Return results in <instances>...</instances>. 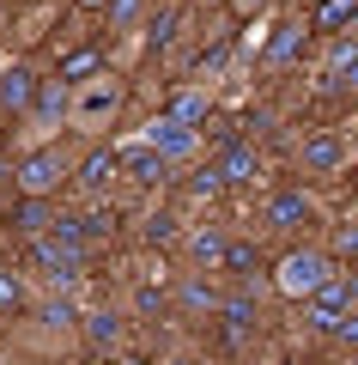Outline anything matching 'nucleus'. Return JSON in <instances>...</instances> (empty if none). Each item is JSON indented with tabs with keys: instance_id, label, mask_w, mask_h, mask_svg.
<instances>
[{
	"instance_id": "obj_1",
	"label": "nucleus",
	"mask_w": 358,
	"mask_h": 365,
	"mask_svg": "<svg viewBox=\"0 0 358 365\" xmlns=\"http://www.w3.org/2000/svg\"><path fill=\"white\" fill-rule=\"evenodd\" d=\"M334 274H340V268H334V256H328V250L298 244V250H285V256L273 262V274H268V280H273V292H280V299L304 304V299H316V292L328 287Z\"/></svg>"
},
{
	"instance_id": "obj_2",
	"label": "nucleus",
	"mask_w": 358,
	"mask_h": 365,
	"mask_svg": "<svg viewBox=\"0 0 358 365\" xmlns=\"http://www.w3.org/2000/svg\"><path fill=\"white\" fill-rule=\"evenodd\" d=\"M67 177H73V153H67L61 140H43V146H31V153L13 165V189H19L25 201H49Z\"/></svg>"
},
{
	"instance_id": "obj_3",
	"label": "nucleus",
	"mask_w": 358,
	"mask_h": 365,
	"mask_svg": "<svg viewBox=\"0 0 358 365\" xmlns=\"http://www.w3.org/2000/svg\"><path fill=\"white\" fill-rule=\"evenodd\" d=\"M115 110H122V79L103 67V73H91L85 86H73V98H67V122L73 128H110L115 122Z\"/></svg>"
},
{
	"instance_id": "obj_4",
	"label": "nucleus",
	"mask_w": 358,
	"mask_h": 365,
	"mask_svg": "<svg viewBox=\"0 0 358 365\" xmlns=\"http://www.w3.org/2000/svg\"><path fill=\"white\" fill-rule=\"evenodd\" d=\"M140 146H152L164 165H177V158H194V153H201V134L182 128V122H170V116H152V122H146V134H140Z\"/></svg>"
},
{
	"instance_id": "obj_5",
	"label": "nucleus",
	"mask_w": 358,
	"mask_h": 365,
	"mask_svg": "<svg viewBox=\"0 0 358 365\" xmlns=\"http://www.w3.org/2000/svg\"><path fill=\"white\" fill-rule=\"evenodd\" d=\"M213 177H219V189H243V182L261 177V153L249 140H231L225 153L213 158Z\"/></svg>"
},
{
	"instance_id": "obj_6",
	"label": "nucleus",
	"mask_w": 358,
	"mask_h": 365,
	"mask_svg": "<svg viewBox=\"0 0 358 365\" xmlns=\"http://www.w3.org/2000/svg\"><path fill=\"white\" fill-rule=\"evenodd\" d=\"M298 165H304L310 177H328V170H340V165H346V134H334V128L310 134V140L298 146Z\"/></svg>"
},
{
	"instance_id": "obj_7",
	"label": "nucleus",
	"mask_w": 358,
	"mask_h": 365,
	"mask_svg": "<svg viewBox=\"0 0 358 365\" xmlns=\"http://www.w3.org/2000/svg\"><path fill=\"white\" fill-rule=\"evenodd\" d=\"M316 220V201H310V189H280V195L268 201V232H298V225Z\"/></svg>"
},
{
	"instance_id": "obj_8",
	"label": "nucleus",
	"mask_w": 358,
	"mask_h": 365,
	"mask_svg": "<svg viewBox=\"0 0 358 365\" xmlns=\"http://www.w3.org/2000/svg\"><path fill=\"white\" fill-rule=\"evenodd\" d=\"M37 86H43V79L31 73L25 61L6 67V73H0V110H6V116H31V104H37Z\"/></svg>"
},
{
	"instance_id": "obj_9",
	"label": "nucleus",
	"mask_w": 358,
	"mask_h": 365,
	"mask_svg": "<svg viewBox=\"0 0 358 365\" xmlns=\"http://www.w3.org/2000/svg\"><path fill=\"white\" fill-rule=\"evenodd\" d=\"M67 98H73V86H61V79H43L37 86V104H31V128L37 134H49V128H61V116H67Z\"/></svg>"
},
{
	"instance_id": "obj_10",
	"label": "nucleus",
	"mask_w": 358,
	"mask_h": 365,
	"mask_svg": "<svg viewBox=\"0 0 358 365\" xmlns=\"http://www.w3.org/2000/svg\"><path fill=\"white\" fill-rule=\"evenodd\" d=\"M225 274L237 280V287L256 292V287H261V274H268V262H261V250L249 244V237H231V244H225Z\"/></svg>"
},
{
	"instance_id": "obj_11",
	"label": "nucleus",
	"mask_w": 358,
	"mask_h": 365,
	"mask_svg": "<svg viewBox=\"0 0 358 365\" xmlns=\"http://www.w3.org/2000/svg\"><path fill=\"white\" fill-rule=\"evenodd\" d=\"M115 170L134 177V182H164L170 177V165L152 153V146H122V153H115Z\"/></svg>"
},
{
	"instance_id": "obj_12",
	"label": "nucleus",
	"mask_w": 358,
	"mask_h": 365,
	"mask_svg": "<svg viewBox=\"0 0 358 365\" xmlns=\"http://www.w3.org/2000/svg\"><path fill=\"white\" fill-rule=\"evenodd\" d=\"M91 73H103V49H67L61 61H55V79H61V86H85Z\"/></svg>"
},
{
	"instance_id": "obj_13",
	"label": "nucleus",
	"mask_w": 358,
	"mask_h": 365,
	"mask_svg": "<svg viewBox=\"0 0 358 365\" xmlns=\"http://www.w3.org/2000/svg\"><path fill=\"white\" fill-rule=\"evenodd\" d=\"M346 25H358V0H316L310 6V31H322V37H334Z\"/></svg>"
},
{
	"instance_id": "obj_14",
	"label": "nucleus",
	"mask_w": 358,
	"mask_h": 365,
	"mask_svg": "<svg viewBox=\"0 0 358 365\" xmlns=\"http://www.w3.org/2000/svg\"><path fill=\"white\" fill-rule=\"evenodd\" d=\"M310 37V19H285V25H273V43H268V67H285L298 49H304Z\"/></svg>"
},
{
	"instance_id": "obj_15",
	"label": "nucleus",
	"mask_w": 358,
	"mask_h": 365,
	"mask_svg": "<svg viewBox=\"0 0 358 365\" xmlns=\"http://www.w3.org/2000/svg\"><path fill=\"white\" fill-rule=\"evenodd\" d=\"M49 225H55L49 201H25V195H19V207H13V232L19 237H49Z\"/></svg>"
},
{
	"instance_id": "obj_16",
	"label": "nucleus",
	"mask_w": 358,
	"mask_h": 365,
	"mask_svg": "<svg viewBox=\"0 0 358 365\" xmlns=\"http://www.w3.org/2000/svg\"><path fill=\"white\" fill-rule=\"evenodd\" d=\"M158 116H170V122H182V128H194V122H206V86H189V91H177Z\"/></svg>"
},
{
	"instance_id": "obj_17",
	"label": "nucleus",
	"mask_w": 358,
	"mask_h": 365,
	"mask_svg": "<svg viewBox=\"0 0 358 365\" xmlns=\"http://www.w3.org/2000/svg\"><path fill=\"white\" fill-rule=\"evenodd\" d=\"M85 341H91V347H122V317H115V311H91L85 317Z\"/></svg>"
},
{
	"instance_id": "obj_18",
	"label": "nucleus",
	"mask_w": 358,
	"mask_h": 365,
	"mask_svg": "<svg viewBox=\"0 0 358 365\" xmlns=\"http://www.w3.org/2000/svg\"><path fill=\"white\" fill-rule=\"evenodd\" d=\"M189 256L201 262L206 274H213V268H225V237H219V232H189Z\"/></svg>"
},
{
	"instance_id": "obj_19",
	"label": "nucleus",
	"mask_w": 358,
	"mask_h": 365,
	"mask_svg": "<svg viewBox=\"0 0 358 365\" xmlns=\"http://www.w3.org/2000/svg\"><path fill=\"white\" fill-rule=\"evenodd\" d=\"M73 177L85 182V189H103V182H110V177H122V170H115V153H91L85 165H73Z\"/></svg>"
},
{
	"instance_id": "obj_20",
	"label": "nucleus",
	"mask_w": 358,
	"mask_h": 365,
	"mask_svg": "<svg viewBox=\"0 0 358 365\" xmlns=\"http://www.w3.org/2000/svg\"><path fill=\"white\" fill-rule=\"evenodd\" d=\"M177 25H182V6H164V13H152V25H146V43H152V49H170Z\"/></svg>"
},
{
	"instance_id": "obj_21",
	"label": "nucleus",
	"mask_w": 358,
	"mask_h": 365,
	"mask_svg": "<svg viewBox=\"0 0 358 365\" xmlns=\"http://www.w3.org/2000/svg\"><path fill=\"white\" fill-rule=\"evenodd\" d=\"M25 311V280L13 268H0V317H19Z\"/></svg>"
},
{
	"instance_id": "obj_22",
	"label": "nucleus",
	"mask_w": 358,
	"mask_h": 365,
	"mask_svg": "<svg viewBox=\"0 0 358 365\" xmlns=\"http://www.w3.org/2000/svg\"><path fill=\"white\" fill-rule=\"evenodd\" d=\"M140 6H146V0H110V6H103V19H110V31H128L134 19H140Z\"/></svg>"
},
{
	"instance_id": "obj_23",
	"label": "nucleus",
	"mask_w": 358,
	"mask_h": 365,
	"mask_svg": "<svg viewBox=\"0 0 358 365\" xmlns=\"http://www.w3.org/2000/svg\"><path fill=\"white\" fill-rule=\"evenodd\" d=\"M182 299H189V311H219V299L201 287V280H189V292H182Z\"/></svg>"
},
{
	"instance_id": "obj_24",
	"label": "nucleus",
	"mask_w": 358,
	"mask_h": 365,
	"mask_svg": "<svg viewBox=\"0 0 358 365\" xmlns=\"http://www.w3.org/2000/svg\"><path fill=\"white\" fill-rule=\"evenodd\" d=\"M225 61H231V43H213V49L201 55V79H206V73H219Z\"/></svg>"
},
{
	"instance_id": "obj_25",
	"label": "nucleus",
	"mask_w": 358,
	"mask_h": 365,
	"mask_svg": "<svg viewBox=\"0 0 358 365\" xmlns=\"http://www.w3.org/2000/svg\"><path fill=\"white\" fill-rule=\"evenodd\" d=\"M225 6H231L237 19H243V25H256V19L268 13V0H225Z\"/></svg>"
},
{
	"instance_id": "obj_26",
	"label": "nucleus",
	"mask_w": 358,
	"mask_h": 365,
	"mask_svg": "<svg viewBox=\"0 0 358 365\" xmlns=\"http://www.w3.org/2000/svg\"><path fill=\"white\" fill-rule=\"evenodd\" d=\"M328 256H352V262H358V232H352V225H340V237H334Z\"/></svg>"
},
{
	"instance_id": "obj_27",
	"label": "nucleus",
	"mask_w": 358,
	"mask_h": 365,
	"mask_svg": "<svg viewBox=\"0 0 358 365\" xmlns=\"http://www.w3.org/2000/svg\"><path fill=\"white\" fill-rule=\"evenodd\" d=\"M146 237H152V244H170V237H177V220H164V213H158V220L146 225Z\"/></svg>"
},
{
	"instance_id": "obj_28",
	"label": "nucleus",
	"mask_w": 358,
	"mask_h": 365,
	"mask_svg": "<svg viewBox=\"0 0 358 365\" xmlns=\"http://www.w3.org/2000/svg\"><path fill=\"white\" fill-rule=\"evenodd\" d=\"M43 317H49V323H73L79 311H73V304H67V299H55V304H49V311H43Z\"/></svg>"
},
{
	"instance_id": "obj_29",
	"label": "nucleus",
	"mask_w": 358,
	"mask_h": 365,
	"mask_svg": "<svg viewBox=\"0 0 358 365\" xmlns=\"http://www.w3.org/2000/svg\"><path fill=\"white\" fill-rule=\"evenodd\" d=\"M115 365H152V359H140V353H122V359H115Z\"/></svg>"
},
{
	"instance_id": "obj_30",
	"label": "nucleus",
	"mask_w": 358,
	"mask_h": 365,
	"mask_svg": "<svg viewBox=\"0 0 358 365\" xmlns=\"http://www.w3.org/2000/svg\"><path fill=\"white\" fill-rule=\"evenodd\" d=\"M6 177H13V165H6V158H0V182H6Z\"/></svg>"
},
{
	"instance_id": "obj_31",
	"label": "nucleus",
	"mask_w": 358,
	"mask_h": 365,
	"mask_svg": "<svg viewBox=\"0 0 358 365\" xmlns=\"http://www.w3.org/2000/svg\"><path fill=\"white\" fill-rule=\"evenodd\" d=\"M0 365H6V347H0Z\"/></svg>"
},
{
	"instance_id": "obj_32",
	"label": "nucleus",
	"mask_w": 358,
	"mask_h": 365,
	"mask_svg": "<svg viewBox=\"0 0 358 365\" xmlns=\"http://www.w3.org/2000/svg\"><path fill=\"white\" fill-rule=\"evenodd\" d=\"M177 365H194V359H177Z\"/></svg>"
},
{
	"instance_id": "obj_33",
	"label": "nucleus",
	"mask_w": 358,
	"mask_h": 365,
	"mask_svg": "<svg viewBox=\"0 0 358 365\" xmlns=\"http://www.w3.org/2000/svg\"><path fill=\"white\" fill-rule=\"evenodd\" d=\"M206 6H219V0H206Z\"/></svg>"
},
{
	"instance_id": "obj_34",
	"label": "nucleus",
	"mask_w": 358,
	"mask_h": 365,
	"mask_svg": "<svg viewBox=\"0 0 358 365\" xmlns=\"http://www.w3.org/2000/svg\"><path fill=\"white\" fill-rule=\"evenodd\" d=\"M310 6H316V0H310Z\"/></svg>"
}]
</instances>
